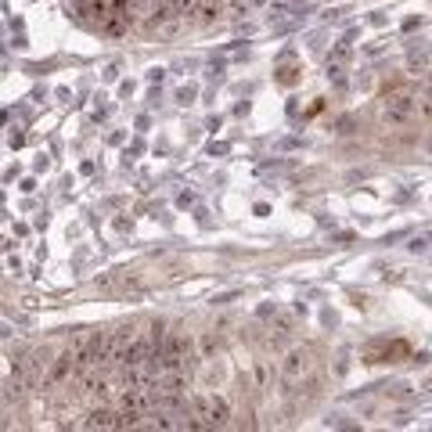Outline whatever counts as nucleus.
<instances>
[{
    "instance_id": "f03ea898",
    "label": "nucleus",
    "mask_w": 432,
    "mask_h": 432,
    "mask_svg": "<svg viewBox=\"0 0 432 432\" xmlns=\"http://www.w3.org/2000/svg\"><path fill=\"white\" fill-rule=\"evenodd\" d=\"M382 115H385V123H392V126H404V123H411L414 115H418V97L411 94V90H392V94H385V105H382Z\"/></svg>"
},
{
    "instance_id": "0eeeda50",
    "label": "nucleus",
    "mask_w": 432,
    "mask_h": 432,
    "mask_svg": "<svg viewBox=\"0 0 432 432\" xmlns=\"http://www.w3.org/2000/svg\"><path fill=\"white\" fill-rule=\"evenodd\" d=\"M256 389H270V368H267V360H256Z\"/></svg>"
},
{
    "instance_id": "20e7f679",
    "label": "nucleus",
    "mask_w": 432,
    "mask_h": 432,
    "mask_svg": "<svg viewBox=\"0 0 432 432\" xmlns=\"http://www.w3.org/2000/svg\"><path fill=\"white\" fill-rule=\"evenodd\" d=\"M115 414H119V411H108V407L101 404V407H94V411L80 421V428H115Z\"/></svg>"
},
{
    "instance_id": "423d86ee",
    "label": "nucleus",
    "mask_w": 432,
    "mask_h": 432,
    "mask_svg": "<svg viewBox=\"0 0 432 432\" xmlns=\"http://www.w3.org/2000/svg\"><path fill=\"white\" fill-rule=\"evenodd\" d=\"M213 349H216V335H213V331L198 335V357H202V360H209V357H213Z\"/></svg>"
},
{
    "instance_id": "7ed1b4c3",
    "label": "nucleus",
    "mask_w": 432,
    "mask_h": 432,
    "mask_svg": "<svg viewBox=\"0 0 432 432\" xmlns=\"http://www.w3.org/2000/svg\"><path fill=\"white\" fill-rule=\"evenodd\" d=\"M310 368H313V349H310V346H295V349H288L285 360H281V378H285V385L303 382V375H306Z\"/></svg>"
},
{
    "instance_id": "39448f33",
    "label": "nucleus",
    "mask_w": 432,
    "mask_h": 432,
    "mask_svg": "<svg viewBox=\"0 0 432 432\" xmlns=\"http://www.w3.org/2000/svg\"><path fill=\"white\" fill-rule=\"evenodd\" d=\"M130 22H134V15H130V11H112V15L105 18V25H101V29H105L108 36H123V32L130 29Z\"/></svg>"
},
{
    "instance_id": "f257e3e1",
    "label": "nucleus",
    "mask_w": 432,
    "mask_h": 432,
    "mask_svg": "<svg viewBox=\"0 0 432 432\" xmlns=\"http://www.w3.org/2000/svg\"><path fill=\"white\" fill-rule=\"evenodd\" d=\"M187 411L198 421V428H227L230 425V404L223 396H191Z\"/></svg>"
},
{
    "instance_id": "6e6552de",
    "label": "nucleus",
    "mask_w": 432,
    "mask_h": 432,
    "mask_svg": "<svg viewBox=\"0 0 432 432\" xmlns=\"http://www.w3.org/2000/svg\"><path fill=\"white\" fill-rule=\"evenodd\" d=\"M349 58V40H342L339 47H335V61H346Z\"/></svg>"
},
{
    "instance_id": "9d476101",
    "label": "nucleus",
    "mask_w": 432,
    "mask_h": 432,
    "mask_svg": "<svg viewBox=\"0 0 432 432\" xmlns=\"http://www.w3.org/2000/svg\"><path fill=\"white\" fill-rule=\"evenodd\" d=\"M339 134H353V119H339Z\"/></svg>"
},
{
    "instance_id": "1a4fd4ad",
    "label": "nucleus",
    "mask_w": 432,
    "mask_h": 432,
    "mask_svg": "<svg viewBox=\"0 0 432 432\" xmlns=\"http://www.w3.org/2000/svg\"><path fill=\"white\" fill-rule=\"evenodd\" d=\"M418 108H421V115H425V119L432 123V97H425V101H418Z\"/></svg>"
}]
</instances>
